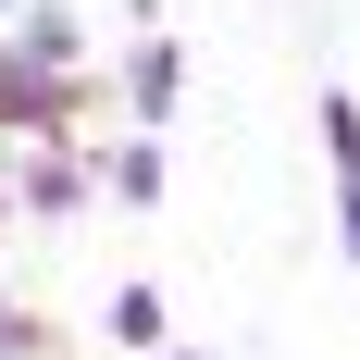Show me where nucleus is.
<instances>
[{"mask_svg": "<svg viewBox=\"0 0 360 360\" xmlns=\"http://www.w3.org/2000/svg\"><path fill=\"white\" fill-rule=\"evenodd\" d=\"M87 199V162H75L63 137H37L25 162H13V212H75Z\"/></svg>", "mask_w": 360, "mask_h": 360, "instance_id": "1", "label": "nucleus"}, {"mask_svg": "<svg viewBox=\"0 0 360 360\" xmlns=\"http://www.w3.org/2000/svg\"><path fill=\"white\" fill-rule=\"evenodd\" d=\"M162 87H174V50H162V37H149L137 63H124V100H137V112H162Z\"/></svg>", "mask_w": 360, "mask_h": 360, "instance_id": "2", "label": "nucleus"}, {"mask_svg": "<svg viewBox=\"0 0 360 360\" xmlns=\"http://www.w3.org/2000/svg\"><path fill=\"white\" fill-rule=\"evenodd\" d=\"M0 360H50V323H37L25 298H0Z\"/></svg>", "mask_w": 360, "mask_h": 360, "instance_id": "3", "label": "nucleus"}, {"mask_svg": "<svg viewBox=\"0 0 360 360\" xmlns=\"http://www.w3.org/2000/svg\"><path fill=\"white\" fill-rule=\"evenodd\" d=\"M0 25H13V0H0Z\"/></svg>", "mask_w": 360, "mask_h": 360, "instance_id": "4", "label": "nucleus"}]
</instances>
